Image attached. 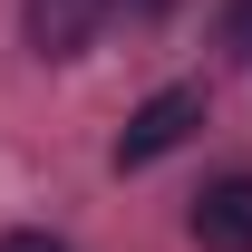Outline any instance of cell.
Listing matches in <instances>:
<instances>
[{"instance_id":"obj_6","label":"cell","mask_w":252,"mask_h":252,"mask_svg":"<svg viewBox=\"0 0 252 252\" xmlns=\"http://www.w3.org/2000/svg\"><path fill=\"white\" fill-rule=\"evenodd\" d=\"M117 10H126V20H165L175 0H107V20H117Z\"/></svg>"},{"instance_id":"obj_4","label":"cell","mask_w":252,"mask_h":252,"mask_svg":"<svg viewBox=\"0 0 252 252\" xmlns=\"http://www.w3.org/2000/svg\"><path fill=\"white\" fill-rule=\"evenodd\" d=\"M223 49L252 68V0H223Z\"/></svg>"},{"instance_id":"obj_1","label":"cell","mask_w":252,"mask_h":252,"mask_svg":"<svg viewBox=\"0 0 252 252\" xmlns=\"http://www.w3.org/2000/svg\"><path fill=\"white\" fill-rule=\"evenodd\" d=\"M194 126H204V88H156L136 117L117 126V175H136V165H156V156H175Z\"/></svg>"},{"instance_id":"obj_5","label":"cell","mask_w":252,"mask_h":252,"mask_svg":"<svg viewBox=\"0 0 252 252\" xmlns=\"http://www.w3.org/2000/svg\"><path fill=\"white\" fill-rule=\"evenodd\" d=\"M0 252H68L59 233H0Z\"/></svg>"},{"instance_id":"obj_2","label":"cell","mask_w":252,"mask_h":252,"mask_svg":"<svg viewBox=\"0 0 252 252\" xmlns=\"http://www.w3.org/2000/svg\"><path fill=\"white\" fill-rule=\"evenodd\" d=\"M194 243L204 252H252V175H223V185L194 194Z\"/></svg>"},{"instance_id":"obj_3","label":"cell","mask_w":252,"mask_h":252,"mask_svg":"<svg viewBox=\"0 0 252 252\" xmlns=\"http://www.w3.org/2000/svg\"><path fill=\"white\" fill-rule=\"evenodd\" d=\"M97 30H107V0H30V49L39 59H88Z\"/></svg>"}]
</instances>
